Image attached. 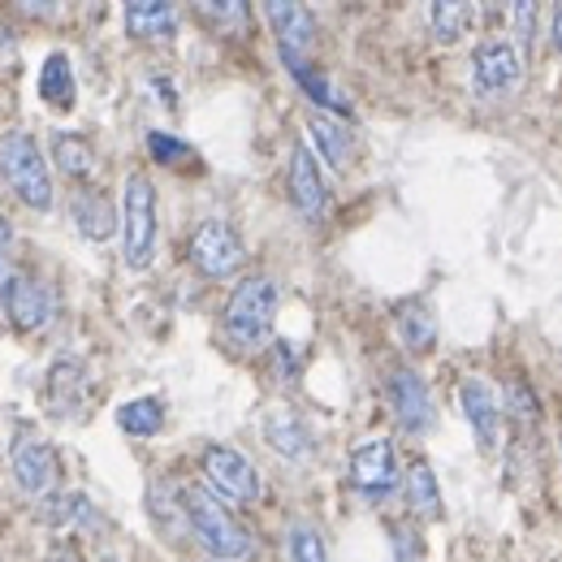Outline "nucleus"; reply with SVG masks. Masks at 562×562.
Wrapping results in <instances>:
<instances>
[{"label":"nucleus","instance_id":"obj_36","mask_svg":"<svg viewBox=\"0 0 562 562\" xmlns=\"http://www.w3.org/2000/svg\"><path fill=\"white\" fill-rule=\"evenodd\" d=\"M559 446H562V437H559Z\"/></svg>","mask_w":562,"mask_h":562},{"label":"nucleus","instance_id":"obj_22","mask_svg":"<svg viewBox=\"0 0 562 562\" xmlns=\"http://www.w3.org/2000/svg\"><path fill=\"white\" fill-rule=\"evenodd\" d=\"M265 437H269V446L285 454V459H307L312 454V437H307V428L294 420V416H269L265 420Z\"/></svg>","mask_w":562,"mask_h":562},{"label":"nucleus","instance_id":"obj_3","mask_svg":"<svg viewBox=\"0 0 562 562\" xmlns=\"http://www.w3.org/2000/svg\"><path fill=\"white\" fill-rule=\"evenodd\" d=\"M156 187L147 173H126L122 182V260L126 269L143 273L156 260Z\"/></svg>","mask_w":562,"mask_h":562},{"label":"nucleus","instance_id":"obj_1","mask_svg":"<svg viewBox=\"0 0 562 562\" xmlns=\"http://www.w3.org/2000/svg\"><path fill=\"white\" fill-rule=\"evenodd\" d=\"M178 506H182V519L191 524V532H195V541L209 550L216 562H243L251 559V550H256V541H251V532L212 497L209 490H182L178 493Z\"/></svg>","mask_w":562,"mask_h":562},{"label":"nucleus","instance_id":"obj_17","mask_svg":"<svg viewBox=\"0 0 562 562\" xmlns=\"http://www.w3.org/2000/svg\"><path fill=\"white\" fill-rule=\"evenodd\" d=\"M394 329H398V342L412 355H428L437 347V321H432V312L424 307L420 299H407L394 312Z\"/></svg>","mask_w":562,"mask_h":562},{"label":"nucleus","instance_id":"obj_32","mask_svg":"<svg viewBox=\"0 0 562 562\" xmlns=\"http://www.w3.org/2000/svg\"><path fill=\"white\" fill-rule=\"evenodd\" d=\"M13 9H18L22 18H57V13H61V4H26V0L13 4Z\"/></svg>","mask_w":562,"mask_h":562},{"label":"nucleus","instance_id":"obj_30","mask_svg":"<svg viewBox=\"0 0 562 562\" xmlns=\"http://www.w3.org/2000/svg\"><path fill=\"white\" fill-rule=\"evenodd\" d=\"M195 13H204V18H216V26H225V31H243L247 26V4L243 0H225V4H195Z\"/></svg>","mask_w":562,"mask_h":562},{"label":"nucleus","instance_id":"obj_21","mask_svg":"<svg viewBox=\"0 0 562 562\" xmlns=\"http://www.w3.org/2000/svg\"><path fill=\"white\" fill-rule=\"evenodd\" d=\"M117 424L126 437H156L165 424V403L160 398H131L126 407H117Z\"/></svg>","mask_w":562,"mask_h":562},{"label":"nucleus","instance_id":"obj_13","mask_svg":"<svg viewBox=\"0 0 562 562\" xmlns=\"http://www.w3.org/2000/svg\"><path fill=\"white\" fill-rule=\"evenodd\" d=\"M285 182H290V204L303 212V216H321L325 204H329V195H325V178H321V169H316V156L299 143L294 151H290V173H285Z\"/></svg>","mask_w":562,"mask_h":562},{"label":"nucleus","instance_id":"obj_15","mask_svg":"<svg viewBox=\"0 0 562 562\" xmlns=\"http://www.w3.org/2000/svg\"><path fill=\"white\" fill-rule=\"evenodd\" d=\"M459 403H463V416L472 424L481 450H493L497 446V424H502V407H497L493 390L485 381H463L459 385Z\"/></svg>","mask_w":562,"mask_h":562},{"label":"nucleus","instance_id":"obj_5","mask_svg":"<svg viewBox=\"0 0 562 562\" xmlns=\"http://www.w3.org/2000/svg\"><path fill=\"white\" fill-rule=\"evenodd\" d=\"M0 316L18 334H40L57 316V290L31 273H9L0 278Z\"/></svg>","mask_w":562,"mask_h":562},{"label":"nucleus","instance_id":"obj_34","mask_svg":"<svg viewBox=\"0 0 562 562\" xmlns=\"http://www.w3.org/2000/svg\"><path fill=\"white\" fill-rule=\"evenodd\" d=\"M554 48L562 53V0L554 4Z\"/></svg>","mask_w":562,"mask_h":562},{"label":"nucleus","instance_id":"obj_10","mask_svg":"<svg viewBox=\"0 0 562 562\" xmlns=\"http://www.w3.org/2000/svg\"><path fill=\"white\" fill-rule=\"evenodd\" d=\"M265 18L273 22V35H278L281 61H307L312 44H316V22H312V9L307 4H294V0H269L265 4Z\"/></svg>","mask_w":562,"mask_h":562},{"label":"nucleus","instance_id":"obj_31","mask_svg":"<svg viewBox=\"0 0 562 562\" xmlns=\"http://www.w3.org/2000/svg\"><path fill=\"white\" fill-rule=\"evenodd\" d=\"M510 13H515V31H519V40L528 44V35H532V22H528V18H532L537 9H532V4H515Z\"/></svg>","mask_w":562,"mask_h":562},{"label":"nucleus","instance_id":"obj_4","mask_svg":"<svg viewBox=\"0 0 562 562\" xmlns=\"http://www.w3.org/2000/svg\"><path fill=\"white\" fill-rule=\"evenodd\" d=\"M0 173L13 187V195L26 204L31 212L53 209V173L48 160L40 151V143L31 139L26 131H13L0 139Z\"/></svg>","mask_w":562,"mask_h":562},{"label":"nucleus","instance_id":"obj_23","mask_svg":"<svg viewBox=\"0 0 562 562\" xmlns=\"http://www.w3.org/2000/svg\"><path fill=\"white\" fill-rule=\"evenodd\" d=\"M468 18H476V9L463 4V0H437V4H428V26H432V35L441 44H454L468 31Z\"/></svg>","mask_w":562,"mask_h":562},{"label":"nucleus","instance_id":"obj_11","mask_svg":"<svg viewBox=\"0 0 562 562\" xmlns=\"http://www.w3.org/2000/svg\"><path fill=\"white\" fill-rule=\"evenodd\" d=\"M398 481V463H394V446L385 437H368L351 450V485L363 497H385Z\"/></svg>","mask_w":562,"mask_h":562},{"label":"nucleus","instance_id":"obj_20","mask_svg":"<svg viewBox=\"0 0 562 562\" xmlns=\"http://www.w3.org/2000/svg\"><path fill=\"white\" fill-rule=\"evenodd\" d=\"M40 95L53 109H70L74 104V66L66 53H48V61L40 70Z\"/></svg>","mask_w":562,"mask_h":562},{"label":"nucleus","instance_id":"obj_7","mask_svg":"<svg viewBox=\"0 0 562 562\" xmlns=\"http://www.w3.org/2000/svg\"><path fill=\"white\" fill-rule=\"evenodd\" d=\"M204 476H209V485L221 493L225 502L247 506V502L260 497V476H256V468H251L247 454H238L234 446H209V450H204Z\"/></svg>","mask_w":562,"mask_h":562},{"label":"nucleus","instance_id":"obj_28","mask_svg":"<svg viewBox=\"0 0 562 562\" xmlns=\"http://www.w3.org/2000/svg\"><path fill=\"white\" fill-rule=\"evenodd\" d=\"M285 550H290V562H329L321 532L307 528V524H294V528L285 532Z\"/></svg>","mask_w":562,"mask_h":562},{"label":"nucleus","instance_id":"obj_19","mask_svg":"<svg viewBox=\"0 0 562 562\" xmlns=\"http://www.w3.org/2000/svg\"><path fill=\"white\" fill-rule=\"evenodd\" d=\"M307 135H312V143L321 147V156L334 169H347V160H351V135H347L342 122H334V113H312L307 117Z\"/></svg>","mask_w":562,"mask_h":562},{"label":"nucleus","instance_id":"obj_27","mask_svg":"<svg viewBox=\"0 0 562 562\" xmlns=\"http://www.w3.org/2000/svg\"><path fill=\"white\" fill-rule=\"evenodd\" d=\"M87 510H91V502H87L82 493H53V497H44V502H40V519H44V524H53V528L87 519Z\"/></svg>","mask_w":562,"mask_h":562},{"label":"nucleus","instance_id":"obj_26","mask_svg":"<svg viewBox=\"0 0 562 562\" xmlns=\"http://www.w3.org/2000/svg\"><path fill=\"white\" fill-rule=\"evenodd\" d=\"M285 70L294 74V82L307 91V100H312V104H321V109H334V113H347V100H338V95H334L329 78H325L321 70H312L307 61H290Z\"/></svg>","mask_w":562,"mask_h":562},{"label":"nucleus","instance_id":"obj_35","mask_svg":"<svg viewBox=\"0 0 562 562\" xmlns=\"http://www.w3.org/2000/svg\"><path fill=\"white\" fill-rule=\"evenodd\" d=\"M53 562H82V559H78V554H70V550H57V554H53Z\"/></svg>","mask_w":562,"mask_h":562},{"label":"nucleus","instance_id":"obj_16","mask_svg":"<svg viewBox=\"0 0 562 562\" xmlns=\"http://www.w3.org/2000/svg\"><path fill=\"white\" fill-rule=\"evenodd\" d=\"M122 18L135 40H169L178 31V9L165 0H131L122 9Z\"/></svg>","mask_w":562,"mask_h":562},{"label":"nucleus","instance_id":"obj_14","mask_svg":"<svg viewBox=\"0 0 562 562\" xmlns=\"http://www.w3.org/2000/svg\"><path fill=\"white\" fill-rule=\"evenodd\" d=\"M82 381H87V368H82L74 355H61V359L48 368L44 407H48L53 416H74L78 403H82Z\"/></svg>","mask_w":562,"mask_h":562},{"label":"nucleus","instance_id":"obj_25","mask_svg":"<svg viewBox=\"0 0 562 562\" xmlns=\"http://www.w3.org/2000/svg\"><path fill=\"white\" fill-rule=\"evenodd\" d=\"M53 156H57V165H61V173L66 178H91V169H95V151H91V143L82 139V135H57L53 139Z\"/></svg>","mask_w":562,"mask_h":562},{"label":"nucleus","instance_id":"obj_8","mask_svg":"<svg viewBox=\"0 0 562 562\" xmlns=\"http://www.w3.org/2000/svg\"><path fill=\"white\" fill-rule=\"evenodd\" d=\"M472 78L485 95H510L524 82V53L510 40H485L472 57Z\"/></svg>","mask_w":562,"mask_h":562},{"label":"nucleus","instance_id":"obj_6","mask_svg":"<svg viewBox=\"0 0 562 562\" xmlns=\"http://www.w3.org/2000/svg\"><path fill=\"white\" fill-rule=\"evenodd\" d=\"M243 260H247V251H243V238L234 234V225H225L216 216L195 225V234H191V265L204 278H234L243 269Z\"/></svg>","mask_w":562,"mask_h":562},{"label":"nucleus","instance_id":"obj_24","mask_svg":"<svg viewBox=\"0 0 562 562\" xmlns=\"http://www.w3.org/2000/svg\"><path fill=\"white\" fill-rule=\"evenodd\" d=\"M407 497H412V506L420 510L424 519H441V490H437V476H432V468L424 459H416L407 468Z\"/></svg>","mask_w":562,"mask_h":562},{"label":"nucleus","instance_id":"obj_9","mask_svg":"<svg viewBox=\"0 0 562 562\" xmlns=\"http://www.w3.org/2000/svg\"><path fill=\"white\" fill-rule=\"evenodd\" d=\"M385 398H390L394 420L403 424L407 432L420 437V432L432 428V394H428V385L420 381V372L394 368V372L385 376Z\"/></svg>","mask_w":562,"mask_h":562},{"label":"nucleus","instance_id":"obj_2","mask_svg":"<svg viewBox=\"0 0 562 562\" xmlns=\"http://www.w3.org/2000/svg\"><path fill=\"white\" fill-rule=\"evenodd\" d=\"M278 281L273 278H243L234 285L229 303H225V338L243 351H256L273 338V321H278Z\"/></svg>","mask_w":562,"mask_h":562},{"label":"nucleus","instance_id":"obj_29","mask_svg":"<svg viewBox=\"0 0 562 562\" xmlns=\"http://www.w3.org/2000/svg\"><path fill=\"white\" fill-rule=\"evenodd\" d=\"M147 151L160 160V165H182V160H191L195 151H191V143L173 139V135H165V131H151L147 135Z\"/></svg>","mask_w":562,"mask_h":562},{"label":"nucleus","instance_id":"obj_12","mask_svg":"<svg viewBox=\"0 0 562 562\" xmlns=\"http://www.w3.org/2000/svg\"><path fill=\"white\" fill-rule=\"evenodd\" d=\"M57 472H61V463H57V450L48 441L26 437V441L13 446V481H18L22 493L53 497L57 493Z\"/></svg>","mask_w":562,"mask_h":562},{"label":"nucleus","instance_id":"obj_33","mask_svg":"<svg viewBox=\"0 0 562 562\" xmlns=\"http://www.w3.org/2000/svg\"><path fill=\"white\" fill-rule=\"evenodd\" d=\"M9 243H13V229H9V221L0 212V273H4V260H9Z\"/></svg>","mask_w":562,"mask_h":562},{"label":"nucleus","instance_id":"obj_18","mask_svg":"<svg viewBox=\"0 0 562 562\" xmlns=\"http://www.w3.org/2000/svg\"><path fill=\"white\" fill-rule=\"evenodd\" d=\"M70 212H74L78 234H87L91 243H104V238L117 229V212H113V204H109L104 195H95V191H78Z\"/></svg>","mask_w":562,"mask_h":562}]
</instances>
